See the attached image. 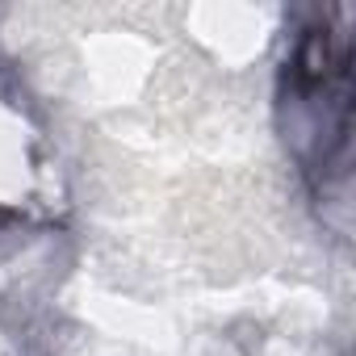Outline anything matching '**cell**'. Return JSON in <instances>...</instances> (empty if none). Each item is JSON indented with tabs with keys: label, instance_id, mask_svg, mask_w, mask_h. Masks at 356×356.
I'll return each instance as SVG.
<instances>
[{
	"label": "cell",
	"instance_id": "1",
	"mask_svg": "<svg viewBox=\"0 0 356 356\" xmlns=\"http://www.w3.org/2000/svg\"><path fill=\"white\" fill-rule=\"evenodd\" d=\"M339 17L343 13L331 9L302 26L281 67L285 143L318 197L348 181L352 163V38Z\"/></svg>",
	"mask_w": 356,
	"mask_h": 356
}]
</instances>
